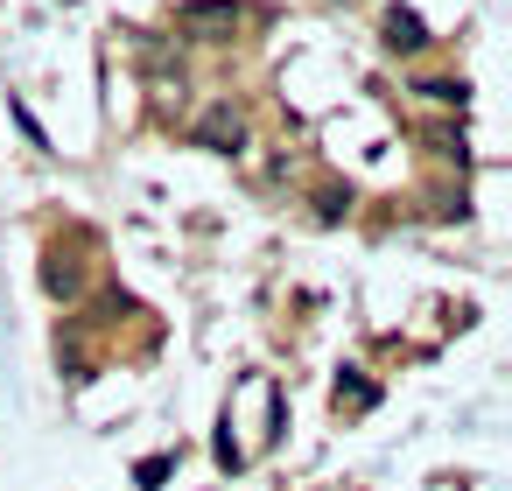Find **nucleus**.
<instances>
[{
  "label": "nucleus",
  "mask_w": 512,
  "mask_h": 491,
  "mask_svg": "<svg viewBox=\"0 0 512 491\" xmlns=\"http://www.w3.org/2000/svg\"><path fill=\"white\" fill-rule=\"evenodd\" d=\"M239 22H246L239 0H190V8L176 15V29H183V36H197V43H232V36H239Z\"/></svg>",
  "instance_id": "obj_1"
},
{
  "label": "nucleus",
  "mask_w": 512,
  "mask_h": 491,
  "mask_svg": "<svg viewBox=\"0 0 512 491\" xmlns=\"http://www.w3.org/2000/svg\"><path fill=\"white\" fill-rule=\"evenodd\" d=\"M43 288H50L57 302H78V295H85V260L64 253V246H50V260H43Z\"/></svg>",
  "instance_id": "obj_2"
},
{
  "label": "nucleus",
  "mask_w": 512,
  "mask_h": 491,
  "mask_svg": "<svg viewBox=\"0 0 512 491\" xmlns=\"http://www.w3.org/2000/svg\"><path fill=\"white\" fill-rule=\"evenodd\" d=\"M246 141V120L232 113V106H211L204 120H197V148H218V155H232Z\"/></svg>",
  "instance_id": "obj_3"
},
{
  "label": "nucleus",
  "mask_w": 512,
  "mask_h": 491,
  "mask_svg": "<svg viewBox=\"0 0 512 491\" xmlns=\"http://www.w3.org/2000/svg\"><path fill=\"white\" fill-rule=\"evenodd\" d=\"M428 43V29H421V15H407V8H386V50H400V57H414Z\"/></svg>",
  "instance_id": "obj_4"
},
{
  "label": "nucleus",
  "mask_w": 512,
  "mask_h": 491,
  "mask_svg": "<svg viewBox=\"0 0 512 491\" xmlns=\"http://www.w3.org/2000/svg\"><path fill=\"white\" fill-rule=\"evenodd\" d=\"M372 400H379V386H365L358 372H344V379H337V407H351V414H365Z\"/></svg>",
  "instance_id": "obj_5"
},
{
  "label": "nucleus",
  "mask_w": 512,
  "mask_h": 491,
  "mask_svg": "<svg viewBox=\"0 0 512 491\" xmlns=\"http://www.w3.org/2000/svg\"><path fill=\"white\" fill-rule=\"evenodd\" d=\"M169 470H176V456H148V463H134V484H141V491H155Z\"/></svg>",
  "instance_id": "obj_6"
},
{
  "label": "nucleus",
  "mask_w": 512,
  "mask_h": 491,
  "mask_svg": "<svg viewBox=\"0 0 512 491\" xmlns=\"http://www.w3.org/2000/svg\"><path fill=\"white\" fill-rule=\"evenodd\" d=\"M421 92H428V99H442V106H449V99H456V106H463V85H449V78H428V85H421Z\"/></svg>",
  "instance_id": "obj_7"
}]
</instances>
